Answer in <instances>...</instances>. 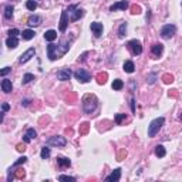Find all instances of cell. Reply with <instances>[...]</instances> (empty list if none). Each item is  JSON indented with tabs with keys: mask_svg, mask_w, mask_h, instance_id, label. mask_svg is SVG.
<instances>
[{
	"mask_svg": "<svg viewBox=\"0 0 182 182\" xmlns=\"http://www.w3.org/2000/svg\"><path fill=\"white\" fill-rule=\"evenodd\" d=\"M98 107V101L94 95H85L83 100V110L87 114H92L94 111L97 110Z\"/></svg>",
	"mask_w": 182,
	"mask_h": 182,
	"instance_id": "1",
	"label": "cell"
},
{
	"mask_svg": "<svg viewBox=\"0 0 182 182\" xmlns=\"http://www.w3.org/2000/svg\"><path fill=\"white\" fill-rule=\"evenodd\" d=\"M164 123H165V118L164 117H158L155 118V120H152L151 121V124L148 125V136H155L158 132H159V130L162 128Z\"/></svg>",
	"mask_w": 182,
	"mask_h": 182,
	"instance_id": "2",
	"label": "cell"
},
{
	"mask_svg": "<svg viewBox=\"0 0 182 182\" xmlns=\"http://www.w3.org/2000/svg\"><path fill=\"white\" fill-rule=\"evenodd\" d=\"M47 145L48 147H65L67 145V139L64 136H60V135H56V136H51L47 139Z\"/></svg>",
	"mask_w": 182,
	"mask_h": 182,
	"instance_id": "3",
	"label": "cell"
},
{
	"mask_svg": "<svg viewBox=\"0 0 182 182\" xmlns=\"http://www.w3.org/2000/svg\"><path fill=\"white\" fill-rule=\"evenodd\" d=\"M176 33V27L174 24H165V26L161 29V37L165 40L171 39L174 34Z\"/></svg>",
	"mask_w": 182,
	"mask_h": 182,
	"instance_id": "4",
	"label": "cell"
},
{
	"mask_svg": "<svg viewBox=\"0 0 182 182\" xmlns=\"http://www.w3.org/2000/svg\"><path fill=\"white\" fill-rule=\"evenodd\" d=\"M128 48L131 50V53L134 54V56H139L141 53H142V44H141V41H138V40H130L128 41Z\"/></svg>",
	"mask_w": 182,
	"mask_h": 182,
	"instance_id": "5",
	"label": "cell"
},
{
	"mask_svg": "<svg viewBox=\"0 0 182 182\" xmlns=\"http://www.w3.org/2000/svg\"><path fill=\"white\" fill-rule=\"evenodd\" d=\"M67 12H70V13H71V17H70L71 21H77V20H80L83 16H84V10H83V9H80V7H77V6H70Z\"/></svg>",
	"mask_w": 182,
	"mask_h": 182,
	"instance_id": "6",
	"label": "cell"
},
{
	"mask_svg": "<svg viewBox=\"0 0 182 182\" xmlns=\"http://www.w3.org/2000/svg\"><path fill=\"white\" fill-rule=\"evenodd\" d=\"M74 77L77 78L80 83H88V81H91V74L88 71L83 70V68H80V70H77L74 73Z\"/></svg>",
	"mask_w": 182,
	"mask_h": 182,
	"instance_id": "7",
	"label": "cell"
},
{
	"mask_svg": "<svg viewBox=\"0 0 182 182\" xmlns=\"http://www.w3.org/2000/svg\"><path fill=\"white\" fill-rule=\"evenodd\" d=\"M34 54H36V50H34V47H30L27 51H24L23 54H21V56H20L19 63H20V64H24V63H27V61L32 59V57H34Z\"/></svg>",
	"mask_w": 182,
	"mask_h": 182,
	"instance_id": "8",
	"label": "cell"
},
{
	"mask_svg": "<svg viewBox=\"0 0 182 182\" xmlns=\"http://www.w3.org/2000/svg\"><path fill=\"white\" fill-rule=\"evenodd\" d=\"M73 76V73L70 68H63V70H59L57 71V78L61 80V81H67V80H70V77Z\"/></svg>",
	"mask_w": 182,
	"mask_h": 182,
	"instance_id": "9",
	"label": "cell"
},
{
	"mask_svg": "<svg viewBox=\"0 0 182 182\" xmlns=\"http://www.w3.org/2000/svg\"><path fill=\"white\" fill-rule=\"evenodd\" d=\"M128 1H125V0H120L117 3H114L112 6L110 7V12H117V10H125V9H128Z\"/></svg>",
	"mask_w": 182,
	"mask_h": 182,
	"instance_id": "10",
	"label": "cell"
},
{
	"mask_svg": "<svg viewBox=\"0 0 182 182\" xmlns=\"http://www.w3.org/2000/svg\"><path fill=\"white\" fill-rule=\"evenodd\" d=\"M57 47H59V46L53 44V43H50V44L47 46V56H48V59L51 60V61L56 59H59V57H57Z\"/></svg>",
	"mask_w": 182,
	"mask_h": 182,
	"instance_id": "11",
	"label": "cell"
},
{
	"mask_svg": "<svg viewBox=\"0 0 182 182\" xmlns=\"http://www.w3.org/2000/svg\"><path fill=\"white\" fill-rule=\"evenodd\" d=\"M120 178H121V169L117 168V169H114L110 175L105 178V181L107 182H118L120 181Z\"/></svg>",
	"mask_w": 182,
	"mask_h": 182,
	"instance_id": "12",
	"label": "cell"
},
{
	"mask_svg": "<svg viewBox=\"0 0 182 182\" xmlns=\"http://www.w3.org/2000/svg\"><path fill=\"white\" fill-rule=\"evenodd\" d=\"M67 24H68V19H67V10H63L61 12V19H60V32L64 33L65 29H67Z\"/></svg>",
	"mask_w": 182,
	"mask_h": 182,
	"instance_id": "13",
	"label": "cell"
},
{
	"mask_svg": "<svg viewBox=\"0 0 182 182\" xmlns=\"http://www.w3.org/2000/svg\"><path fill=\"white\" fill-rule=\"evenodd\" d=\"M91 32L94 33V36H95V37H100V36L103 34V24H101V23H98V21L91 23Z\"/></svg>",
	"mask_w": 182,
	"mask_h": 182,
	"instance_id": "14",
	"label": "cell"
},
{
	"mask_svg": "<svg viewBox=\"0 0 182 182\" xmlns=\"http://www.w3.org/2000/svg\"><path fill=\"white\" fill-rule=\"evenodd\" d=\"M27 24L30 27H37L41 24V17L40 16H30L27 20Z\"/></svg>",
	"mask_w": 182,
	"mask_h": 182,
	"instance_id": "15",
	"label": "cell"
},
{
	"mask_svg": "<svg viewBox=\"0 0 182 182\" xmlns=\"http://www.w3.org/2000/svg\"><path fill=\"white\" fill-rule=\"evenodd\" d=\"M124 71L128 73V74H132V73L135 71V65H134V61H131V60H127L125 63H124Z\"/></svg>",
	"mask_w": 182,
	"mask_h": 182,
	"instance_id": "16",
	"label": "cell"
},
{
	"mask_svg": "<svg viewBox=\"0 0 182 182\" xmlns=\"http://www.w3.org/2000/svg\"><path fill=\"white\" fill-rule=\"evenodd\" d=\"M1 90L4 91L6 94H9V92H12V90H13V85H12V81H10V80H7V78H4V80L1 81Z\"/></svg>",
	"mask_w": 182,
	"mask_h": 182,
	"instance_id": "17",
	"label": "cell"
},
{
	"mask_svg": "<svg viewBox=\"0 0 182 182\" xmlns=\"http://www.w3.org/2000/svg\"><path fill=\"white\" fill-rule=\"evenodd\" d=\"M162 50H164V46L159 43H156V44H154L152 47H151V51H152V54L155 56V57H159L161 54H162Z\"/></svg>",
	"mask_w": 182,
	"mask_h": 182,
	"instance_id": "18",
	"label": "cell"
},
{
	"mask_svg": "<svg viewBox=\"0 0 182 182\" xmlns=\"http://www.w3.org/2000/svg\"><path fill=\"white\" fill-rule=\"evenodd\" d=\"M44 39L47 40V41H54V40L57 39V32L56 30H47L46 32V34H44Z\"/></svg>",
	"mask_w": 182,
	"mask_h": 182,
	"instance_id": "19",
	"label": "cell"
},
{
	"mask_svg": "<svg viewBox=\"0 0 182 182\" xmlns=\"http://www.w3.org/2000/svg\"><path fill=\"white\" fill-rule=\"evenodd\" d=\"M6 46L9 47V48H16V47L19 46V40H17V37H10V36H9V39L6 40Z\"/></svg>",
	"mask_w": 182,
	"mask_h": 182,
	"instance_id": "20",
	"label": "cell"
},
{
	"mask_svg": "<svg viewBox=\"0 0 182 182\" xmlns=\"http://www.w3.org/2000/svg\"><path fill=\"white\" fill-rule=\"evenodd\" d=\"M57 164H59L61 168H64V167H70V165H71V161H70L68 158H64V156H59V158H57Z\"/></svg>",
	"mask_w": 182,
	"mask_h": 182,
	"instance_id": "21",
	"label": "cell"
},
{
	"mask_svg": "<svg viewBox=\"0 0 182 182\" xmlns=\"http://www.w3.org/2000/svg\"><path fill=\"white\" fill-rule=\"evenodd\" d=\"M21 36H23V39L24 40H32L33 37L36 36V33L33 32V30H30V29H27V30H23Z\"/></svg>",
	"mask_w": 182,
	"mask_h": 182,
	"instance_id": "22",
	"label": "cell"
},
{
	"mask_svg": "<svg viewBox=\"0 0 182 182\" xmlns=\"http://www.w3.org/2000/svg\"><path fill=\"white\" fill-rule=\"evenodd\" d=\"M165 154H167V151H165V148H164L162 145H156L155 147V155L159 156V158H162V156H165Z\"/></svg>",
	"mask_w": 182,
	"mask_h": 182,
	"instance_id": "23",
	"label": "cell"
},
{
	"mask_svg": "<svg viewBox=\"0 0 182 182\" xmlns=\"http://www.w3.org/2000/svg\"><path fill=\"white\" fill-rule=\"evenodd\" d=\"M124 87V83L123 80H114V83H112V90H123Z\"/></svg>",
	"mask_w": 182,
	"mask_h": 182,
	"instance_id": "24",
	"label": "cell"
},
{
	"mask_svg": "<svg viewBox=\"0 0 182 182\" xmlns=\"http://www.w3.org/2000/svg\"><path fill=\"white\" fill-rule=\"evenodd\" d=\"M13 6H10V4H9V6H6V9H4V17H6V19H12V16H13Z\"/></svg>",
	"mask_w": 182,
	"mask_h": 182,
	"instance_id": "25",
	"label": "cell"
},
{
	"mask_svg": "<svg viewBox=\"0 0 182 182\" xmlns=\"http://www.w3.org/2000/svg\"><path fill=\"white\" fill-rule=\"evenodd\" d=\"M125 33H127V23H121V26L118 29V37L123 39L124 36H125Z\"/></svg>",
	"mask_w": 182,
	"mask_h": 182,
	"instance_id": "26",
	"label": "cell"
},
{
	"mask_svg": "<svg viewBox=\"0 0 182 182\" xmlns=\"http://www.w3.org/2000/svg\"><path fill=\"white\" fill-rule=\"evenodd\" d=\"M59 47H60V53H61V54L67 53V51H68V48H70V46H68V43H67V41H61Z\"/></svg>",
	"mask_w": 182,
	"mask_h": 182,
	"instance_id": "27",
	"label": "cell"
},
{
	"mask_svg": "<svg viewBox=\"0 0 182 182\" xmlns=\"http://www.w3.org/2000/svg\"><path fill=\"white\" fill-rule=\"evenodd\" d=\"M33 80H34V76L30 74V73H27V74H24V77H23V80H21V83H23V84H29V83H32Z\"/></svg>",
	"mask_w": 182,
	"mask_h": 182,
	"instance_id": "28",
	"label": "cell"
},
{
	"mask_svg": "<svg viewBox=\"0 0 182 182\" xmlns=\"http://www.w3.org/2000/svg\"><path fill=\"white\" fill-rule=\"evenodd\" d=\"M26 7H27V9H29V10H32V12H34V10L37 9V3H36L34 0H27Z\"/></svg>",
	"mask_w": 182,
	"mask_h": 182,
	"instance_id": "29",
	"label": "cell"
},
{
	"mask_svg": "<svg viewBox=\"0 0 182 182\" xmlns=\"http://www.w3.org/2000/svg\"><path fill=\"white\" fill-rule=\"evenodd\" d=\"M40 156H41L43 159H47V158L50 156V148H47V147H44V148H41V152H40Z\"/></svg>",
	"mask_w": 182,
	"mask_h": 182,
	"instance_id": "30",
	"label": "cell"
},
{
	"mask_svg": "<svg viewBox=\"0 0 182 182\" xmlns=\"http://www.w3.org/2000/svg\"><path fill=\"white\" fill-rule=\"evenodd\" d=\"M59 181L74 182V181H76V178H74V176H70V175H60V176H59Z\"/></svg>",
	"mask_w": 182,
	"mask_h": 182,
	"instance_id": "31",
	"label": "cell"
},
{
	"mask_svg": "<svg viewBox=\"0 0 182 182\" xmlns=\"http://www.w3.org/2000/svg\"><path fill=\"white\" fill-rule=\"evenodd\" d=\"M26 135L29 136L30 139H33V138H36V136H37V132L34 131V128H29V130H27V132H26Z\"/></svg>",
	"mask_w": 182,
	"mask_h": 182,
	"instance_id": "32",
	"label": "cell"
},
{
	"mask_svg": "<svg viewBox=\"0 0 182 182\" xmlns=\"http://www.w3.org/2000/svg\"><path fill=\"white\" fill-rule=\"evenodd\" d=\"M26 161H27L26 156H21V158H19V159H17V161H16V162L13 164V168H12V169H14L16 167H19V165H21V164H24Z\"/></svg>",
	"mask_w": 182,
	"mask_h": 182,
	"instance_id": "33",
	"label": "cell"
},
{
	"mask_svg": "<svg viewBox=\"0 0 182 182\" xmlns=\"http://www.w3.org/2000/svg\"><path fill=\"white\" fill-rule=\"evenodd\" d=\"M124 120H125V114H117V115H115V123H117L118 125L123 123Z\"/></svg>",
	"mask_w": 182,
	"mask_h": 182,
	"instance_id": "34",
	"label": "cell"
},
{
	"mask_svg": "<svg viewBox=\"0 0 182 182\" xmlns=\"http://www.w3.org/2000/svg\"><path fill=\"white\" fill-rule=\"evenodd\" d=\"M24 175H26V174H24V171H23V169H17V171L14 172V176H16V178H19V179L24 178Z\"/></svg>",
	"mask_w": 182,
	"mask_h": 182,
	"instance_id": "35",
	"label": "cell"
},
{
	"mask_svg": "<svg viewBox=\"0 0 182 182\" xmlns=\"http://www.w3.org/2000/svg\"><path fill=\"white\" fill-rule=\"evenodd\" d=\"M162 80H164V83L169 84V83H172V81H174V77H172V76H169V74H165V76L162 77Z\"/></svg>",
	"mask_w": 182,
	"mask_h": 182,
	"instance_id": "36",
	"label": "cell"
},
{
	"mask_svg": "<svg viewBox=\"0 0 182 182\" xmlns=\"http://www.w3.org/2000/svg\"><path fill=\"white\" fill-rule=\"evenodd\" d=\"M17 34H20V32L17 30V29H12V30H9V36H10V37H16Z\"/></svg>",
	"mask_w": 182,
	"mask_h": 182,
	"instance_id": "37",
	"label": "cell"
},
{
	"mask_svg": "<svg viewBox=\"0 0 182 182\" xmlns=\"http://www.w3.org/2000/svg\"><path fill=\"white\" fill-rule=\"evenodd\" d=\"M98 83H100V84H104L105 83V78H107V76H105V74H98Z\"/></svg>",
	"mask_w": 182,
	"mask_h": 182,
	"instance_id": "38",
	"label": "cell"
},
{
	"mask_svg": "<svg viewBox=\"0 0 182 182\" xmlns=\"http://www.w3.org/2000/svg\"><path fill=\"white\" fill-rule=\"evenodd\" d=\"M10 71H12V68H10V67H4V68H3V70L0 71V74H1V76L4 77V76H7V74H9Z\"/></svg>",
	"mask_w": 182,
	"mask_h": 182,
	"instance_id": "39",
	"label": "cell"
},
{
	"mask_svg": "<svg viewBox=\"0 0 182 182\" xmlns=\"http://www.w3.org/2000/svg\"><path fill=\"white\" fill-rule=\"evenodd\" d=\"M155 74H150V76H148V78H147V81H148V83H150V84H152V83H155Z\"/></svg>",
	"mask_w": 182,
	"mask_h": 182,
	"instance_id": "40",
	"label": "cell"
},
{
	"mask_svg": "<svg viewBox=\"0 0 182 182\" xmlns=\"http://www.w3.org/2000/svg\"><path fill=\"white\" fill-rule=\"evenodd\" d=\"M16 150L20 151V152H23V151L26 150V145H24V144H19V145L16 147Z\"/></svg>",
	"mask_w": 182,
	"mask_h": 182,
	"instance_id": "41",
	"label": "cell"
},
{
	"mask_svg": "<svg viewBox=\"0 0 182 182\" xmlns=\"http://www.w3.org/2000/svg\"><path fill=\"white\" fill-rule=\"evenodd\" d=\"M9 108H10V105L7 104V103H3V104H1V110L4 111V112H6V111H9Z\"/></svg>",
	"mask_w": 182,
	"mask_h": 182,
	"instance_id": "42",
	"label": "cell"
},
{
	"mask_svg": "<svg viewBox=\"0 0 182 182\" xmlns=\"http://www.w3.org/2000/svg\"><path fill=\"white\" fill-rule=\"evenodd\" d=\"M131 111L135 112V100L134 98H131Z\"/></svg>",
	"mask_w": 182,
	"mask_h": 182,
	"instance_id": "43",
	"label": "cell"
},
{
	"mask_svg": "<svg viewBox=\"0 0 182 182\" xmlns=\"http://www.w3.org/2000/svg\"><path fill=\"white\" fill-rule=\"evenodd\" d=\"M87 128H88V123H84L83 124V130H81V132H83V134L87 132Z\"/></svg>",
	"mask_w": 182,
	"mask_h": 182,
	"instance_id": "44",
	"label": "cell"
},
{
	"mask_svg": "<svg viewBox=\"0 0 182 182\" xmlns=\"http://www.w3.org/2000/svg\"><path fill=\"white\" fill-rule=\"evenodd\" d=\"M29 103H30L29 100H23V101H21V105H24V107H27V105H29Z\"/></svg>",
	"mask_w": 182,
	"mask_h": 182,
	"instance_id": "45",
	"label": "cell"
},
{
	"mask_svg": "<svg viewBox=\"0 0 182 182\" xmlns=\"http://www.w3.org/2000/svg\"><path fill=\"white\" fill-rule=\"evenodd\" d=\"M125 155H127V152H125V151H123V152L120 154V156H118V159H123V156H125Z\"/></svg>",
	"mask_w": 182,
	"mask_h": 182,
	"instance_id": "46",
	"label": "cell"
},
{
	"mask_svg": "<svg viewBox=\"0 0 182 182\" xmlns=\"http://www.w3.org/2000/svg\"><path fill=\"white\" fill-rule=\"evenodd\" d=\"M138 10H139V9H138V7H136V6H134V7H132V13H138Z\"/></svg>",
	"mask_w": 182,
	"mask_h": 182,
	"instance_id": "47",
	"label": "cell"
},
{
	"mask_svg": "<svg viewBox=\"0 0 182 182\" xmlns=\"http://www.w3.org/2000/svg\"><path fill=\"white\" fill-rule=\"evenodd\" d=\"M179 118H181V120H182V114H181V115H179Z\"/></svg>",
	"mask_w": 182,
	"mask_h": 182,
	"instance_id": "48",
	"label": "cell"
}]
</instances>
